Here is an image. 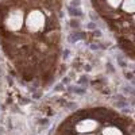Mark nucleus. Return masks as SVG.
<instances>
[{"label":"nucleus","mask_w":135,"mask_h":135,"mask_svg":"<svg viewBox=\"0 0 135 135\" xmlns=\"http://www.w3.org/2000/svg\"><path fill=\"white\" fill-rule=\"evenodd\" d=\"M26 25L28 27V30L31 31H38L43 27L45 25V19H43V15L39 12V11H32V12L28 14L27 16V22Z\"/></svg>","instance_id":"f257e3e1"},{"label":"nucleus","mask_w":135,"mask_h":135,"mask_svg":"<svg viewBox=\"0 0 135 135\" xmlns=\"http://www.w3.org/2000/svg\"><path fill=\"white\" fill-rule=\"evenodd\" d=\"M123 9L127 11V12H134V0H124Z\"/></svg>","instance_id":"39448f33"},{"label":"nucleus","mask_w":135,"mask_h":135,"mask_svg":"<svg viewBox=\"0 0 135 135\" xmlns=\"http://www.w3.org/2000/svg\"><path fill=\"white\" fill-rule=\"evenodd\" d=\"M103 135H123V134L116 127H107L103 130Z\"/></svg>","instance_id":"20e7f679"},{"label":"nucleus","mask_w":135,"mask_h":135,"mask_svg":"<svg viewBox=\"0 0 135 135\" xmlns=\"http://www.w3.org/2000/svg\"><path fill=\"white\" fill-rule=\"evenodd\" d=\"M97 122L93 120V119H85L83 122H80L77 124L76 130L80 132V134H84V132H93L96 128H97Z\"/></svg>","instance_id":"7ed1b4c3"},{"label":"nucleus","mask_w":135,"mask_h":135,"mask_svg":"<svg viewBox=\"0 0 135 135\" xmlns=\"http://www.w3.org/2000/svg\"><path fill=\"white\" fill-rule=\"evenodd\" d=\"M120 3H122V0H108V4H109L111 7H114V8L119 7Z\"/></svg>","instance_id":"423d86ee"},{"label":"nucleus","mask_w":135,"mask_h":135,"mask_svg":"<svg viewBox=\"0 0 135 135\" xmlns=\"http://www.w3.org/2000/svg\"><path fill=\"white\" fill-rule=\"evenodd\" d=\"M81 135H93V132H89V134H85V132H84V134H81Z\"/></svg>","instance_id":"0eeeda50"},{"label":"nucleus","mask_w":135,"mask_h":135,"mask_svg":"<svg viewBox=\"0 0 135 135\" xmlns=\"http://www.w3.org/2000/svg\"><path fill=\"white\" fill-rule=\"evenodd\" d=\"M22 22H23V15H22L20 11H14V12H11L7 18V26L9 30H19L22 27Z\"/></svg>","instance_id":"f03ea898"}]
</instances>
